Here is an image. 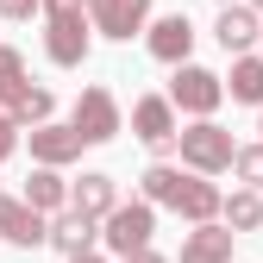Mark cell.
<instances>
[{"label": "cell", "mask_w": 263, "mask_h": 263, "mask_svg": "<svg viewBox=\"0 0 263 263\" xmlns=\"http://www.w3.org/2000/svg\"><path fill=\"white\" fill-rule=\"evenodd\" d=\"M82 132H76V119L69 125H57V119H44V125H31V163H57V170H63V163H76L82 157Z\"/></svg>", "instance_id": "8fae6325"}, {"label": "cell", "mask_w": 263, "mask_h": 263, "mask_svg": "<svg viewBox=\"0 0 263 263\" xmlns=\"http://www.w3.org/2000/svg\"><path fill=\"white\" fill-rule=\"evenodd\" d=\"M0 238L19 245V251H38V245H50V219L31 207L25 194H19V201H13V194H0Z\"/></svg>", "instance_id": "52a82bcc"}, {"label": "cell", "mask_w": 263, "mask_h": 263, "mask_svg": "<svg viewBox=\"0 0 263 263\" xmlns=\"http://www.w3.org/2000/svg\"><path fill=\"white\" fill-rule=\"evenodd\" d=\"M251 7H257V13H263V0H251Z\"/></svg>", "instance_id": "484cf974"}, {"label": "cell", "mask_w": 263, "mask_h": 263, "mask_svg": "<svg viewBox=\"0 0 263 263\" xmlns=\"http://www.w3.org/2000/svg\"><path fill=\"white\" fill-rule=\"evenodd\" d=\"M157 232V201H119L107 219H101V245L113 257H132V251H144Z\"/></svg>", "instance_id": "3957f363"}, {"label": "cell", "mask_w": 263, "mask_h": 263, "mask_svg": "<svg viewBox=\"0 0 263 263\" xmlns=\"http://www.w3.org/2000/svg\"><path fill=\"white\" fill-rule=\"evenodd\" d=\"M144 44H151V57L157 63H188V50H194V25H188V13H170V19H157L151 31H144Z\"/></svg>", "instance_id": "4fadbf2b"}, {"label": "cell", "mask_w": 263, "mask_h": 263, "mask_svg": "<svg viewBox=\"0 0 263 263\" xmlns=\"http://www.w3.org/2000/svg\"><path fill=\"white\" fill-rule=\"evenodd\" d=\"M257 132H263V125H257Z\"/></svg>", "instance_id": "83f0119b"}, {"label": "cell", "mask_w": 263, "mask_h": 263, "mask_svg": "<svg viewBox=\"0 0 263 263\" xmlns=\"http://www.w3.org/2000/svg\"><path fill=\"white\" fill-rule=\"evenodd\" d=\"M69 119H76V132H82L88 144H107V138H119V101H113L107 88H82Z\"/></svg>", "instance_id": "ba28073f"}, {"label": "cell", "mask_w": 263, "mask_h": 263, "mask_svg": "<svg viewBox=\"0 0 263 263\" xmlns=\"http://www.w3.org/2000/svg\"><path fill=\"white\" fill-rule=\"evenodd\" d=\"M232 226L226 219H201L194 232L182 238V263H232Z\"/></svg>", "instance_id": "7c38bea8"}, {"label": "cell", "mask_w": 263, "mask_h": 263, "mask_svg": "<svg viewBox=\"0 0 263 263\" xmlns=\"http://www.w3.org/2000/svg\"><path fill=\"white\" fill-rule=\"evenodd\" d=\"M232 232H257L263 226V188H238V194H226V213H219Z\"/></svg>", "instance_id": "ac0fdd59"}, {"label": "cell", "mask_w": 263, "mask_h": 263, "mask_svg": "<svg viewBox=\"0 0 263 263\" xmlns=\"http://www.w3.org/2000/svg\"><path fill=\"white\" fill-rule=\"evenodd\" d=\"M232 170H238V182H245V188H263V144H238Z\"/></svg>", "instance_id": "44dd1931"}, {"label": "cell", "mask_w": 263, "mask_h": 263, "mask_svg": "<svg viewBox=\"0 0 263 263\" xmlns=\"http://www.w3.org/2000/svg\"><path fill=\"white\" fill-rule=\"evenodd\" d=\"M69 188H76V182H63L57 163H38V170L25 176V201L38 207V213H63V207H69Z\"/></svg>", "instance_id": "9a60e30c"}, {"label": "cell", "mask_w": 263, "mask_h": 263, "mask_svg": "<svg viewBox=\"0 0 263 263\" xmlns=\"http://www.w3.org/2000/svg\"><path fill=\"white\" fill-rule=\"evenodd\" d=\"M7 113H13L19 125H44V119L57 113V94H50V88H31V82H25V88L13 94V101H7Z\"/></svg>", "instance_id": "d6986e66"}, {"label": "cell", "mask_w": 263, "mask_h": 263, "mask_svg": "<svg viewBox=\"0 0 263 263\" xmlns=\"http://www.w3.org/2000/svg\"><path fill=\"white\" fill-rule=\"evenodd\" d=\"M94 238H101V219H94V213H82V207H63V213L50 219V245H57L63 257L94 251Z\"/></svg>", "instance_id": "5bb4252c"}, {"label": "cell", "mask_w": 263, "mask_h": 263, "mask_svg": "<svg viewBox=\"0 0 263 263\" xmlns=\"http://www.w3.org/2000/svg\"><path fill=\"white\" fill-rule=\"evenodd\" d=\"M213 38H219V50H226V57H245V50L263 38V13L251 7V0H232V7H219Z\"/></svg>", "instance_id": "9c48e42d"}, {"label": "cell", "mask_w": 263, "mask_h": 263, "mask_svg": "<svg viewBox=\"0 0 263 263\" xmlns=\"http://www.w3.org/2000/svg\"><path fill=\"white\" fill-rule=\"evenodd\" d=\"M13 151H19V119H13L7 107H0V163H7Z\"/></svg>", "instance_id": "7402d4cb"}, {"label": "cell", "mask_w": 263, "mask_h": 263, "mask_svg": "<svg viewBox=\"0 0 263 263\" xmlns=\"http://www.w3.org/2000/svg\"><path fill=\"white\" fill-rule=\"evenodd\" d=\"M69 263H107V257H101V251H76Z\"/></svg>", "instance_id": "d4e9b609"}, {"label": "cell", "mask_w": 263, "mask_h": 263, "mask_svg": "<svg viewBox=\"0 0 263 263\" xmlns=\"http://www.w3.org/2000/svg\"><path fill=\"white\" fill-rule=\"evenodd\" d=\"M88 13H94V31L113 44H125L132 31H144L151 19V0H88Z\"/></svg>", "instance_id": "30bf717a"}, {"label": "cell", "mask_w": 263, "mask_h": 263, "mask_svg": "<svg viewBox=\"0 0 263 263\" xmlns=\"http://www.w3.org/2000/svg\"><path fill=\"white\" fill-rule=\"evenodd\" d=\"M144 201L182 213L188 226H201V219H219V213H226V194H219L201 170L182 176V170H170V163H151V170H144Z\"/></svg>", "instance_id": "6da1fadb"}, {"label": "cell", "mask_w": 263, "mask_h": 263, "mask_svg": "<svg viewBox=\"0 0 263 263\" xmlns=\"http://www.w3.org/2000/svg\"><path fill=\"white\" fill-rule=\"evenodd\" d=\"M132 132L163 157V151H176V138H182V125H176V101L170 94H144V101H132Z\"/></svg>", "instance_id": "8992f818"}, {"label": "cell", "mask_w": 263, "mask_h": 263, "mask_svg": "<svg viewBox=\"0 0 263 263\" xmlns=\"http://www.w3.org/2000/svg\"><path fill=\"white\" fill-rule=\"evenodd\" d=\"M170 101H176V113L213 119L219 101H226V82H219L213 69H201V63H176V76H170Z\"/></svg>", "instance_id": "5b68a950"}, {"label": "cell", "mask_w": 263, "mask_h": 263, "mask_svg": "<svg viewBox=\"0 0 263 263\" xmlns=\"http://www.w3.org/2000/svg\"><path fill=\"white\" fill-rule=\"evenodd\" d=\"M19 88H25V57H19L13 44H0V107H7Z\"/></svg>", "instance_id": "ffe728a7"}, {"label": "cell", "mask_w": 263, "mask_h": 263, "mask_svg": "<svg viewBox=\"0 0 263 263\" xmlns=\"http://www.w3.org/2000/svg\"><path fill=\"white\" fill-rule=\"evenodd\" d=\"M125 263H163V257H157V251H151V245H144V251H132V257H125Z\"/></svg>", "instance_id": "cb8c5ba5"}, {"label": "cell", "mask_w": 263, "mask_h": 263, "mask_svg": "<svg viewBox=\"0 0 263 263\" xmlns=\"http://www.w3.org/2000/svg\"><path fill=\"white\" fill-rule=\"evenodd\" d=\"M44 13V0H0V19H31Z\"/></svg>", "instance_id": "603a6c76"}, {"label": "cell", "mask_w": 263, "mask_h": 263, "mask_svg": "<svg viewBox=\"0 0 263 263\" xmlns=\"http://www.w3.org/2000/svg\"><path fill=\"white\" fill-rule=\"evenodd\" d=\"M226 94L232 101H245V107H263V57H232V76H226Z\"/></svg>", "instance_id": "e0dca14e"}, {"label": "cell", "mask_w": 263, "mask_h": 263, "mask_svg": "<svg viewBox=\"0 0 263 263\" xmlns=\"http://www.w3.org/2000/svg\"><path fill=\"white\" fill-rule=\"evenodd\" d=\"M69 207H82V213H94V219H107V213L119 207V182L101 176V170H88V176L69 188Z\"/></svg>", "instance_id": "2e32d148"}, {"label": "cell", "mask_w": 263, "mask_h": 263, "mask_svg": "<svg viewBox=\"0 0 263 263\" xmlns=\"http://www.w3.org/2000/svg\"><path fill=\"white\" fill-rule=\"evenodd\" d=\"M182 163L188 170H201V176H219V170H232V157H238V144H232V132L226 125H213V119H194L188 132H182Z\"/></svg>", "instance_id": "277c9868"}, {"label": "cell", "mask_w": 263, "mask_h": 263, "mask_svg": "<svg viewBox=\"0 0 263 263\" xmlns=\"http://www.w3.org/2000/svg\"><path fill=\"white\" fill-rule=\"evenodd\" d=\"M219 7H232V0H219Z\"/></svg>", "instance_id": "4316f807"}, {"label": "cell", "mask_w": 263, "mask_h": 263, "mask_svg": "<svg viewBox=\"0 0 263 263\" xmlns=\"http://www.w3.org/2000/svg\"><path fill=\"white\" fill-rule=\"evenodd\" d=\"M94 13L88 0H44V57L57 69H82L88 63V44H94Z\"/></svg>", "instance_id": "7a4b0ae2"}]
</instances>
